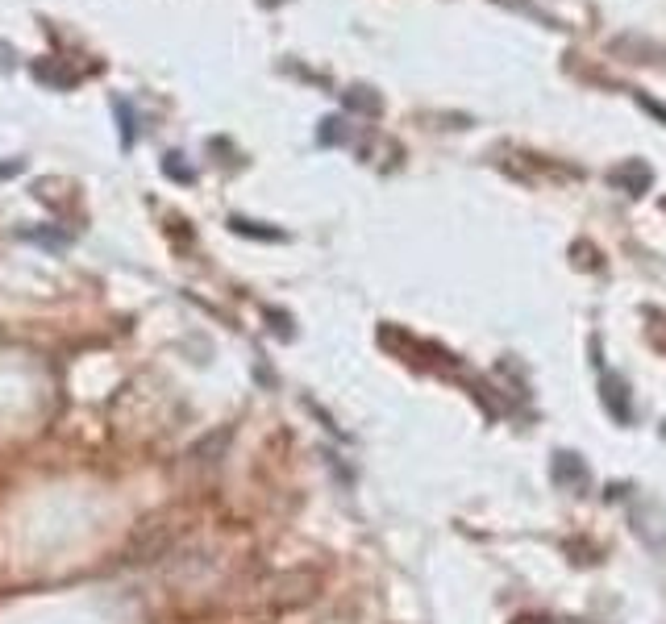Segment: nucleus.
Masks as SVG:
<instances>
[{
  "label": "nucleus",
  "instance_id": "1",
  "mask_svg": "<svg viewBox=\"0 0 666 624\" xmlns=\"http://www.w3.org/2000/svg\"><path fill=\"white\" fill-rule=\"evenodd\" d=\"M604 404H608V412H613L621 425H629V417H634V404H629V388H624L621 379L604 375Z\"/></svg>",
  "mask_w": 666,
  "mask_h": 624
},
{
  "label": "nucleus",
  "instance_id": "2",
  "mask_svg": "<svg viewBox=\"0 0 666 624\" xmlns=\"http://www.w3.org/2000/svg\"><path fill=\"white\" fill-rule=\"evenodd\" d=\"M554 483H562V487L587 483V466H583L575 454H554Z\"/></svg>",
  "mask_w": 666,
  "mask_h": 624
}]
</instances>
